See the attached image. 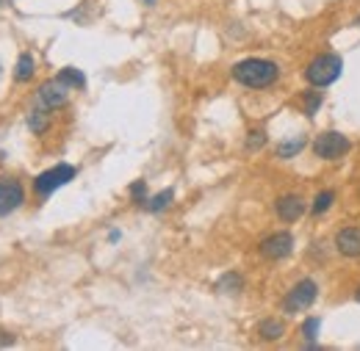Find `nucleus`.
<instances>
[{
	"label": "nucleus",
	"instance_id": "obj_17",
	"mask_svg": "<svg viewBox=\"0 0 360 351\" xmlns=\"http://www.w3.org/2000/svg\"><path fill=\"white\" fill-rule=\"evenodd\" d=\"M319 105H322V91H308V97H305V114L308 117H316Z\"/></svg>",
	"mask_w": 360,
	"mask_h": 351
},
{
	"label": "nucleus",
	"instance_id": "obj_20",
	"mask_svg": "<svg viewBox=\"0 0 360 351\" xmlns=\"http://www.w3.org/2000/svg\"><path fill=\"white\" fill-rule=\"evenodd\" d=\"M131 197L142 205V202H147V186H144V180H139V183H134L131 186Z\"/></svg>",
	"mask_w": 360,
	"mask_h": 351
},
{
	"label": "nucleus",
	"instance_id": "obj_11",
	"mask_svg": "<svg viewBox=\"0 0 360 351\" xmlns=\"http://www.w3.org/2000/svg\"><path fill=\"white\" fill-rule=\"evenodd\" d=\"M34 70H36V61H34V56H31V53H22V56L17 59L14 77H17L20 83H25V80H31V77H34Z\"/></svg>",
	"mask_w": 360,
	"mask_h": 351
},
{
	"label": "nucleus",
	"instance_id": "obj_9",
	"mask_svg": "<svg viewBox=\"0 0 360 351\" xmlns=\"http://www.w3.org/2000/svg\"><path fill=\"white\" fill-rule=\"evenodd\" d=\"M336 246H338V252H341V255H347V257H358L360 255V230H355V227L341 230V232L336 235Z\"/></svg>",
	"mask_w": 360,
	"mask_h": 351
},
{
	"label": "nucleus",
	"instance_id": "obj_13",
	"mask_svg": "<svg viewBox=\"0 0 360 351\" xmlns=\"http://www.w3.org/2000/svg\"><path fill=\"white\" fill-rule=\"evenodd\" d=\"M59 80H64L70 89H83V86H86V77H83V72L75 70V67H67V70L59 72Z\"/></svg>",
	"mask_w": 360,
	"mask_h": 351
},
{
	"label": "nucleus",
	"instance_id": "obj_12",
	"mask_svg": "<svg viewBox=\"0 0 360 351\" xmlns=\"http://www.w3.org/2000/svg\"><path fill=\"white\" fill-rule=\"evenodd\" d=\"M48 122H50V117L45 114V108H34V111L28 114V125H31L34 133H45V130H48Z\"/></svg>",
	"mask_w": 360,
	"mask_h": 351
},
{
	"label": "nucleus",
	"instance_id": "obj_5",
	"mask_svg": "<svg viewBox=\"0 0 360 351\" xmlns=\"http://www.w3.org/2000/svg\"><path fill=\"white\" fill-rule=\"evenodd\" d=\"M313 301H316V282L302 280L288 290L283 307H286V313H299V310H308Z\"/></svg>",
	"mask_w": 360,
	"mask_h": 351
},
{
	"label": "nucleus",
	"instance_id": "obj_8",
	"mask_svg": "<svg viewBox=\"0 0 360 351\" xmlns=\"http://www.w3.org/2000/svg\"><path fill=\"white\" fill-rule=\"evenodd\" d=\"M291 246H294V238L288 232H275L261 244V255L269 260H280V257L291 255Z\"/></svg>",
	"mask_w": 360,
	"mask_h": 351
},
{
	"label": "nucleus",
	"instance_id": "obj_19",
	"mask_svg": "<svg viewBox=\"0 0 360 351\" xmlns=\"http://www.w3.org/2000/svg\"><path fill=\"white\" fill-rule=\"evenodd\" d=\"M266 144V133L264 130H252L250 139H247V149H261Z\"/></svg>",
	"mask_w": 360,
	"mask_h": 351
},
{
	"label": "nucleus",
	"instance_id": "obj_14",
	"mask_svg": "<svg viewBox=\"0 0 360 351\" xmlns=\"http://www.w3.org/2000/svg\"><path fill=\"white\" fill-rule=\"evenodd\" d=\"M258 332H261V338L264 341H278V338H283V324L280 321H264L261 327H258Z\"/></svg>",
	"mask_w": 360,
	"mask_h": 351
},
{
	"label": "nucleus",
	"instance_id": "obj_16",
	"mask_svg": "<svg viewBox=\"0 0 360 351\" xmlns=\"http://www.w3.org/2000/svg\"><path fill=\"white\" fill-rule=\"evenodd\" d=\"M169 202H172V191L166 188V191H161V194H155V197L150 200V205H147V208H150V211H152V213H161V211H164V208H166V205H169Z\"/></svg>",
	"mask_w": 360,
	"mask_h": 351
},
{
	"label": "nucleus",
	"instance_id": "obj_1",
	"mask_svg": "<svg viewBox=\"0 0 360 351\" xmlns=\"http://www.w3.org/2000/svg\"><path fill=\"white\" fill-rule=\"evenodd\" d=\"M278 75H280L278 64L266 59H244L233 67V77L247 89H266L278 80Z\"/></svg>",
	"mask_w": 360,
	"mask_h": 351
},
{
	"label": "nucleus",
	"instance_id": "obj_7",
	"mask_svg": "<svg viewBox=\"0 0 360 351\" xmlns=\"http://www.w3.org/2000/svg\"><path fill=\"white\" fill-rule=\"evenodd\" d=\"M67 91H70V86H67L64 80H59V77L45 80V83L39 86V103H42L45 108H62V105L67 103Z\"/></svg>",
	"mask_w": 360,
	"mask_h": 351
},
{
	"label": "nucleus",
	"instance_id": "obj_22",
	"mask_svg": "<svg viewBox=\"0 0 360 351\" xmlns=\"http://www.w3.org/2000/svg\"><path fill=\"white\" fill-rule=\"evenodd\" d=\"M219 287H222V290H224V287H233V290H238V287H241V277H238V274H227L224 280L219 282Z\"/></svg>",
	"mask_w": 360,
	"mask_h": 351
},
{
	"label": "nucleus",
	"instance_id": "obj_21",
	"mask_svg": "<svg viewBox=\"0 0 360 351\" xmlns=\"http://www.w3.org/2000/svg\"><path fill=\"white\" fill-rule=\"evenodd\" d=\"M316 332H319V318H308V321H305V327H302V335H305L308 341H313V338H316Z\"/></svg>",
	"mask_w": 360,
	"mask_h": 351
},
{
	"label": "nucleus",
	"instance_id": "obj_15",
	"mask_svg": "<svg viewBox=\"0 0 360 351\" xmlns=\"http://www.w3.org/2000/svg\"><path fill=\"white\" fill-rule=\"evenodd\" d=\"M302 147H305V136H296V139H291V141H286V144H280V147H278V158H294Z\"/></svg>",
	"mask_w": 360,
	"mask_h": 351
},
{
	"label": "nucleus",
	"instance_id": "obj_4",
	"mask_svg": "<svg viewBox=\"0 0 360 351\" xmlns=\"http://www.w3.org/2000/svg\"><path fill=\"white\" fill-rule=\"evenodd\" d=\"M347 149H350L347 136H341V133H336V130L322 133V136H316V141H313L316 158H324V160H336V158H341Z\"/></svg>",
	"mask_w": 360,
	"mask_h": 351
},
{
	"label": "nucleus",
	"instance_id": "obj_23",
	"mask_svg": "<svg viewBox=\"0 0 360 351\" xmlns=\"http://www.w3.org/2000/svg\"><path fill=\"white\" fill-rule=\"evenodd\" d=\"M355 296H358V301H360V287H358V293H355Z\"/></svg>",
	"mask_w": 360,
	"mask_h": 351
},
{
	"label": "nucleus",
	"instance_id": "obj_6",
	"mask_svg": "<svg viewBox=\"0 0 360 351\" xmlns=\"http://www.w3.org/2000/svg\"><path fill=\"white\" fill-rule=\"evenodd\" d=\"M25 202V191L20 186V180L14 177H0V218L14 213Z\"/></svg>",
	"mask_w": 360,
	"mask_h": 351
},
{
	"label": "nucleus",
	"instance_id": "obj_10",
	"mask_svg": "<svg viewBox=\"0 0 360 351\" xmlns=\"http://www.w3.org/2000/svg\"><path fill=\"white\" fill-rule=\"evenodd\" d=\"M302 211H305V205H302V200L294 197V194L278 200V216H280L283 221H296V218L302 216Z\"/></svg>",
	"mask_w": 360,
	"mask_h": 351
},
{
	"label": "nucleus",
	"instance_id": "obj_18",
	"mask_svg": "<svg viewBox=\"0 0 360 351\" xmlns=\"http://www.w3.org/2000/svg\"><path fill=\"white\" fill-rule=\"evenodd\" d=\"M333 191H322L319 197H316V202H313V213L319 216V213H324V211H330V205H333Z\"/></svg>",
	"mask_w": 360,
	"mask_h": 351
},
{
	"label": "nucleus",
	"instance_id": "obj_2",
	"mask_svg": "<svg viewBox=\"0 0 360 351\" xmlns=\"http://www.w3.org/2000/svg\"><path fill=\"white\" fill-rule=\"evenodd\" d=\"M338 75H341V59L333 56V53L316 56V59L308 64V70H305L308 83H313V86H330L333 80H338Z\"/></svg>",
	"mask_w": 360,
	"mask_h": 351
},
{
	"label": "nucleus",
	"instance_id": "obj_3",
	"mask_svg": "<svg viewBox=\"0 0 360 351\" xmlns=\"http://www.w3.org/2000/svg\"><path fill=\"white\" fill-rule=\"evenodd\" d=\"M75 174H78V169H75V166L59 163V166H53V169L42 172V174L34 180V188H36V194H39V197H50L56 188H62V186H67L70 180H75Z\"/></svg>",
	"mask_w": 360,
	"mask_h": 351
}]
</instances>
